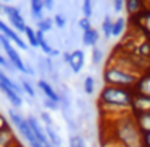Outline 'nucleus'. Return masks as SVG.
Wrapping results in <instances>:
<instances>
[{"label": "nucleus", "instance_id": "ddd939ff", "mask_svg": "<svg viewBox=\"0 0 150 147\" xmlns=\"http://www.w3.org/2000/svg\"><path fill=\"white\" fill-rule=\"evenodd\" d=\"M84 62H86V55L82 50L76 49L71 52V55H69V68H71V71L74 73V75H78V73H81V70L84 68Z\"/></svg>", "mask_w": 150, "mask_h": 147}, {"label": "nucleus", "instance_id": "5701e85b", "mask_svg": "<svg viewBox=\"0 0 150 147\" xmlns=\"http://www.w3.org/2000/svg\"><path fill=\"white\" fill-rule=\"evenodd\" d=\"M39 120H40V123H42L45 128H57V126H55V121H53V118H52V115H50L47 110L40 111Z\"/></svg>", "mask_w": 150, "mask_h": 147}, {"label": "nucleus", "instance_id": "423d86ee", "mask_svg": "<svg viewBox=\"0 0 150 147\" xmlns=\"http://www.w3.org/2000/svg\"><path fill=\"white\" fill-rule=\"evenodd\" d=\"M4 13L8 16V21H10V26L13 28L16 33H24L28 28L26 21H24L21 11L18 10L16 7H11V5H5L4 7Z\"/></svg>", "mask_w": 150, "mask_h": 147}, {"label": "nucleus", "instance_id": "7c9ffc66", "mask_svg": "<svg viewBox=\"0 0 150 147\" xmlns=\"http://www.w3.org/2000/svg\"><path fill=\"white\" fill-rule=\"evenodd\" d=\"M100 62H102V50L95 45V47H92V63L98 65Z\"/></svg>", "mask_w": 150, "mask_h": 147}, {"label": "nucleus", "instance_id": "b1692460", "mask_svg": "<svg viewBox=\"0 0 150 147\" xmlns=\"http://www.w3.org/2000/svg\"><path fill=\"white\" fill-rule=\"evenodd\" d=\"M24 34H26L28 44H29L31 47H39V42H37V34H36V31H34L33 28L28 26L26 31H24Z\"/></svg>", "mask_w": 150, "mask_h": 147}, {"label": "nucleus", "instance_id": "412c9836", "mask_svg": "<svg viewBox=\"0 0 150 147\" xmlns=\"http://www.w3.org/2000/svg\"><path fill=\"white\" fill-rule=\"evenodd\" d=\"M68 147H87L86 146V141L81 134H69V139H68Z\"/></svg>", "mask_w": 150, "mask_h": 147}, {"label": "nucleus", "instance_id": "4c0bfd02", "mask_svg": "<svg viewBox=\"0 0 150 147\" xmlns=\"http://www.w3.org/2000/svg\"><path fill=\"white\" fill-rule=\"evenodd\" d=\"M105 147H124V146H120V144H113V142H110V144H107Z\"/></svg>", "mask_w": 150, "mask_h": 147}, {"label": "nucleus", "instance_id": "f03ea898", "mask_svg": "<svg viewBox=\"0 0 150 147\" xmlns=\"http://www.w3.org/2000/svg\"><path fill=\"white\" fill-rule=\"evenodd\" d=\"M134 97V89L103 86L97 97V108L102 118H111L116 115L131 111V104Z\"/></svg>", "mask_w": 150, "mask_h": 147}, {"label": "nucleus", "instance_id": "a211bd4d", "mask_svg": "<svg viewBox=\"0 0 150 147\" xmlns=\"http://www.w3.org/2000/svg\"><path fill=\"white\" fill-rule=\"evenodd\" d=\"M126 26H127V20L123 16L116 18L113 21V31H111V37H121L126 33Z\"/></svg>", "mask_w": 150, "mask_h": 147}, {"label": "nucleus", "instance_id": "2eb2a0df", "mask_svg": "<svg viewBox=\"0 0 150 147\" xmlns=\"http://www.w3.org/2000/svg\"><path fill=\"white\" fill-rule=\"evenodd\" d=\"M134 91L139 92V94H144V95H149L150 97V70L139 76V81H137Z\"/></svg>", "mask_w": 150, "mask_h": 147}, {"label": "nucleus", "instance_id": "f3484780", "mask_svg": "<svg viewBox=\"0 0 150 147\" xmlns=\"http://www.w3.org/2000/svg\"><path fill=\"white\" fill-rule=\"evenodd\" d=\"M98 39H100V36H98V31L97 29H89L86 31V33H82V44H84L86 47H95L98 42Z\"/></svg>", "mask_w": 150, "mask_h": 147}, {"label": "nucleus", "instance_id": "f257e3e1", "mask_svg": "<svg viewBox=\"0 0 150 147\" xmlns=\"http://www.w3.org/2000/svg\"><path fill=\"white\" fill-rule=\"evenodd\" d=\"M102 120L108 121V137L110 142L120 144L124 147H144L142 142V131L139 129L136 120H134L132 113L126 111V113L116 115L111 118H102Z\"/></svg>", "mask_w": 150, "mask_h": 147}, {"label": "nucleus", "instance_id": "9b49d317", "mask_svg": "<svg viewBox=\"0 0 150 147\" xmlns=\"http://www.w3.org/2000/svg\"><path fill=\"white\" fill-rule=\"evenodd\" d=\"M131 20L136 21L137 31H139V33H142L145 37H149V39H150V8H147V10L142 11L139 16L131 18Z\"/></svg>", "mask_w": 150, "mask_h": 147}, {"label": "nucleus", "instance_id": "c756f323", "mask_svg": "<svg viewBox=\"0 0 150 147\" xmlns=\"http://www.w3.org/2000/svg\"><path fill=\"white\" fill-rule=\"evenodd\" d=\"M0 68H2V70H8V71H13L15 66L10 63V60H8L7 57H4L2 53H0Z\"/></svg>", "mask_w": 150, "mask_h": 147}, {"label": "nucleus", "instance_id": "f704fd0d", "mask_svg": "<svg viewBox=\"0 0 150 147\" xmlns=\"http://www.w3.org/2000/svg\"><path fill=\"white\" fill-rule=\"evenodd\" d=\"M142 142H144V147H150V131L142 134Z\"/></svg>", "mask_w": 150, "mask_h": 147}, {"label": "nucleus", "instance_id": "1a4fd4ad", "mask_svg": "<svg viewBox=\"0 0 150 147\" xmlns=\"http://www.w3.org/2000/svg\"><path fill=\"white\" fill-rule=\"evenodd\" d=\"M144 111H150V97L134 91L132 104H131V113H144Z\"/></svg>", "mask_w": 150, "mask_h": 147}, {"label": "nucleus", "instance_id": "4be33fe9", "mask_svg": "<svg viewBox=\"0 0 150 147\" xmlns=\"http://www.w3.org/2000/svg\"><path fill=\"white\" fill-rule=\"evenodd\" d=\"M102 31H103V37L105 39H110L111 37V31H113V21H111V18L105 16L103 18V23H102Z\"/></svg>", "mask_w": 150, "mask_h": 147}, {"label": "nucleus", "instance_id": "6e6552de", "mask_svg": "<svg viewBox=\"0 0 150 147\" xmlns=\"http://www.w3.org/2000/svg\"><path fill=\"white\" fill-rule=\"evenodd\" d=\"M28 123H29L31 126V131L34 133V136H36V139L39 141L40 144H47L49 142V139H47V134H45V128H44V124L40 123V120L37 116H34V115H28Z\"/></svg>", "mask_w": 150, "mask_h": 147}, {"label": "nucleus", "instance_id": "6ab92c4d", "mask_svg": "<svg viewBox=\"0 0 150 147\" xmlns=\"http://www.w3.org/2000/svg\"><path fill=\"white\" fill-rule=\"evenodd\" d=\"M45 134H47V139H49V142L52 144V146L62 147V137L57 133V128H45Z\"/></svg>", "mask_w": 150, "mask_h": 147}, {"label": "nucleus", "instance_id": "20e7f679", "mask_svg": "<svg viewBox=\"0 0 150 147\" xmlns=\"http://www.w3.org/2000/svg\"><path fill=\"white\" fill-rule=\"evenodd\" d=\"M8 116H10V124L16 128L18 133H20L21 136L26 139V142L29 144V147H44L42 144L36 139L34 133L31 131V126H29V123H28V118L24 116V115H21L20 111L15 110V108H10V110H8Z\"/></svg>", "mask_w": 150, "mask_h": 147}, {"label": "nucleus", "instance_id": "2f4dec72", "mask_svg": "<svg viewBox=\"0 0 150 147\" xmlns=\"http://www.w3.org/2000/svg\"><path fill=\"white\" fill-rule=\"evenodd\" d=\"M79 28H81V29H82V33H86V31L92 29L91 20H89V18H84V16H82L81 20H79Z\"/></svg>", "mask_w": 150, "mask_h": 147}, {"label": "nucleus", "instance_id": "4468645a", "mask_svg": "<svg viewBox=\"0 0 150 147\" xmlns=\"http://www.w3.org/2000/svg\"><path fill=\"white\" fill-rule=\"evenodd\" d=\"M37 87L42 91L44 97H47V99H50V100L60 104V94L55 91V87H53L49 81H45V79H39V81H37Z\"/></svg>", "mask_w": 150, "mask_h": 147}, {"label": "nucleus", "instance_id": "dca6fc26", "mask_svg": "<svg viewBox=\"0 0 150 147\" xmlns=\"http://www.w3.org/2000/svg\"><path fill=\"white\" fill-rule=\"evenodd\" d=\"M134 120H136L139 129L144 133H149L150 131V111H144V113H132Z\"/></svg>", "mask_w": 150, "mask_h": 147}, {"label": "nucleus", "instance_id": "7ed1b4c3", "mask_svg": "<svg viewBox=\"0 0 150 147\" xmlns=\"http://www.w3.org/2000/svg\"><path fill=\"white\" fill-rule=\"evenodd\" d=\"M137 73L129 71V70L123 68V66L116 65V63L108 62L107 66L103 68L102 78H103L105 86H116V87H126V89H134L139 81Z\"/></svg>", "mask_w": 150, "mask_h": 147}, {"label": "nucleus", "instance_id": "c85d7f7f", "mask_svg": "<svg viewBox=\"0 0 150 147\" xmlns=\"http://www.w3.org/2000/svg\"><path fill=\"white\" fill-rule=\"evenodd\" d=\"M42 104H44V107H45L47 110H50V111H58L60 110V104H57V102L50 100V99H47V97H44Z\"/></svg>", "mask_w": 150, "mask_h": 147}, {"label": "nucleus", "instance_id": "79ce46f5", "mask_svg": "<svg viewBox=\"0 0 150 147\" xmlns=\"http://www.w3.org/2000/svg\"><path fill=\"white\" fill-rule=\"evenodd\" d=\"M4 2H11V0H4Z\"/></svg>", "mask_w": 150, "mask_h": 147}, {"label": "nucleus", "instance_id": "f8f14e48", "mask_svg": "<svg viewBox=\"0 0 150 147\" xmlns=\"http://www.w3.org/2000/svg\"><path fill=\"white\" fill-rule=\"evenodd\" d=\"M16 144H20V141L16 139V134L13 133L11 124L0 129V147H15Z\"/></svg>", "mask_w": 150, "mask_h": 147}, {"label": "nucleus", "instance_id": "72a5a7b5", "mask_svg": "<svg viewBox=\"0 0 150 147\" xmlns=\"http://www.w3.org/2000/svg\"><path fill=\"white\" fill-rule=\"evenodd\" d=\"M113 8L116 13H121L124 10V0H113Z\"/></svg>", "mask_w": 150, "mask_h": 147}, {"label": "nucleus", "instance_id": "a19ab883", "mask_svg": "<svg viewBox=\"0 0 150 147\" xmlns=\"http://www.w3.org/2000/svg\"><path fill=\"white\" fill-rule=\"evenodd\" d=\"M15 147H23V144L20 142V144H16V146H15Z\"/></svg>", "mask_w": 150, "mask_h": 147}, {"label": "nucleus", "instance_id": "473e14b6", "mask_svg": "<svg viewBox=\"0 0 150 147\" xmlns=\"http://www.w3.org/2000/svg\"><path fill=\"white\" fill-rule=\"evenodd\" d=\"M53 23L57 24V28H65L66 26V20L63 18V15H55V16H53Z\"/></svg>", "mask_w": 150, "mask_h": 147}, {"label": "nucleus", "instance_id": "bb28decb", "mask_svg": "<svg viewBox=\"0 0 150 147\" xmlns=\"http://www.w3.org/2000/svg\"><path fill=\"white\" fill-rule=\"evenodd\" d=\"M84 92L87 95H92L95 92V79L92 76H86L84 79Z\"/></svg>", "mask_w": 150, "mask_h": 147}, {"label": "nucleus", "instance_id": "cd10ccee", "mask_svg": "<svg viewBox=\"0 0 150 147\" xmlns=\"http://www.w3.org/2000/svg\"><path fill=\"white\" fill-rule=\"evenodd\" d=\"M92 11H94V8H92V0H82V15H84V18L91 20Z\"/></svg>", "mask_w": 150, "mask_h": 147}, {"label": "nucleus", "instance_id": "aec40b11", "mask_svg": "<svg viewBox=\"0 0 150 147\" xmlns=\"http://www.w3.org/2000/svg\"><path fill=\"white\" fill-rule=\"evenodd\" d=\"M45 8L44 0H31V13L36 20H42V11Z\"/></svg>", "mask_w": 150, "mask_h": 147}, {"label": "nucleus", "instance_id": "ea45409f", "mask_svg": "<svg viewBox=\"0 0 150 147\" xmlns=\"http://www.w3.org/2000/svg\"><path fill=\"white\" fill-rule=\"evenodd\" d=\"M4 7H5V5H2V4H0V13L4 11Z\"/></svg>", "mask_w": 150, "mask_h": 147}, {"label": "nucleus", "instance_id": "58836bf2", "mask_svg": "<svg viewBox=\"0 0 150 147\" xmlns=\"http://www.w3.org/2000/svg\"><path fill=\"white\" fill-rule=\"evenodd\" d=\"M44 147H55V146H52L50 142H47V144H44Z\"/></svg>", "mask_w": 150, "mask_h": 147}, {"label": "nucleus", "instance_id": "c9c22d12", "mask_svg": "<svg viewBox=\"0 0 150 147\" xmlns=\"http://www.w3.org/2000/svg\"><path fill=\"white\" fill-rule=\"evenodd\" d=\"M8 124H10V121H8L4 115L0 113V129H2V128H5V126H8Z\"/></svg>", "mask_w": 150, "mask_h": 147}, {"label": "nucleus", "instance_id": "a878e982", "mask_svg": "<svg viewBox=\"0 0 150 147\" xmlns=\"http://www.w3.org/2000/svg\"><path fill=\"white\" fill-rule=\"evenodd\" d=\"M20 86H21V89H23L24 94H28L31 99L36 97V91H34L33 84H31V82L28 81V79H20Z\"/></svg>", "mask_w": 150, "mask_h": 147}, {"label": "nucleus", "instance_id": "e433bc0d", "mask_svg": "<svg viewBox=\"0 0 150 147\" xmlns=\"http://www.w3.org/2000/svg\"><path fill=\"white\" fill-rule=\"evenodd\" d=\"M53 2H55V0H44V5H45V8H49V10H52V7H53Z\"/></svg>", "mask_w": 150, "mask_h": 147}, {"label": "nucleus", "instance_id": "9d476101", "mask_svg": "<svg viewBox=\"0 0 150 147\" xmlns=\"http://www.w3.org/2000/svg\"><path fill=\"white\" fill-rule=\"evenodd\" d=\"M124 10L129 18H136L147 10V2L145 0H124Z\"/></svg>", "mask_w": 150, "mask_h": 147}, {"label": "nucleus", "instance_id": "393cba45", "mask_svg": "<svg viewBox=\"0 0 150 147\" xmlns=\"http://www.w3.org/2000/svg\"><path fill=\"white\" fill-rule=\"evenodd\" d=\"M52 26H53V20H50V18H42V20L37 21V29L42 31L44 34L49 33L52 29Z\"/></svg>", "mask_w": 150, "mask_h": 147}, {"label": "nucleus", "instance_id": "0eeeda50", "mask_svg": "<svg viewBox=\"0 0 150 147\" xmlns=\"http://www.w3.org/2000/svg\"><path fill=\"white\" fill-rule=\"evenodd\" d=\"M0 34H4L5 37H8V39H10L16 47H20V49H23V50H28V44L21 39L20 34H18L11 26H8L5 21H2V20H0Z\"/></svg>", "mask_w": 150, "mask_h": 147}, {"label": "nucleus", "instance_id": "39448f33", "mask_svg": "<svg viewBox=\"0 0 150 147\" xmlns=\"http://www.w3.org/2000/svg\"><path fill=\"white\" fill-rule=\"evenodd\" d=\"M0 45H2V49L5 50V55H7V58L10 60L11 65L15 66V70H18L20 73H28V75H33L34 71L23 62V58L20 57L18 50L13 47V42H11L8 37H5L4 34H0Z\"/></svg>", "mask_w": 150, "mask_h": 147}]
</instances>
